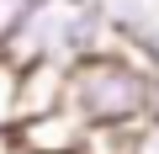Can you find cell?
Masks as SVG:
<instances>
[{"label": "cell", "instance_id": "cell-5", "mask_svg": "<svg viewBox=\"0 0 159 154\" xmlns=\"http://www.w3.org/2000/svg\"><path fill=\"white\" fill-rule=\"evenodd\" d=\"M69 106V69L64 64H27L21 69V122Z\"/></svg>", "mask_w": 159, "mask_h": 154}, {"label": "cell", "instance_id": "cell-7", "mask_svg": "<svg viewBox=\"0 0 159 154\" xmlns=\"http://www.w3.org/2000/svg\"><path fill=\"white\" fill-rule=\"evenodd\" d=\"M133 154H159V112L138 122V133H133Z\"/></svg>", "mask_w": 159, "mask_h": 154}, {"label": "cell", "instance_id": "cell-3", "mask_svg": "<svg viewBox=\"0 0 159 154\" xmlns=\"http://www.w3.org/2000/svg\"><path fill=\"white\" fill-rule=\"evenodd\" d=\"M85 117L58 106V112H43V117H27L6 133L11 154H80V143H85Z\"/></svg>", "mask_w": 159, "mask_h": 154}, {"label": "cell", "instance_id": "cell-2", "mask_svg": "<svg viewBox=\"0 0 159 154\" xmlns=\"http://www.w3.org/2000/svg\"><path fill=\"white\" fill-rule=\"evenodd\" d=\"M159 101V69L122 53L117 43L69 64V112H80L90 128H138L154 117Z\"/></svg>", "mask_w": 159, "mask_h": 154}, {"label": "cell", "instance_id": "cell-1", "mask_svg": "<svg viewBox=\"0 0 159 154\" xmlns=\"http://www.w3.org/2000/svg\"><path fill=\"white\" fill-rule=\"evenodd\" d=\"M111 48V21H106V0H27L21 21L11 37L0 43L16 69L27 64H80Z\"/></svg>", "mask_w": 159, "mask_h": 154}, {"label": "cell", "instance_id": "cell-8", "mask_svg": "<svg viewBox=\"0 0 159 154\" xmlns=\"http://www.w3.org/2000/svg\"><path fill=\"white\" fill-rule=\"evenodd\" d=\"M21 11H27V0H0V43L11 37V27L21 21Z\"/></svg>", "mask_w": 159, "mask_h": 154}, {"label": "cell", "instance_id": "cell-6", "mask_svg": "<svg viewBox=\"0 0 159 154\" xmlns=\"http://www.w3.org/2000/svg\"><path fill=\"white\" fill-rule=\"evenodd\" d=\"M21 122V69L0 53V138Z\"/></svg>", "mask_w": 159, "mask_h": 154}, {"label": "cell", "instance_id": "cell-4", "mask_svg": "<svg viewBox=\"0 0 159 154\" xmlns=\"http://www.w3.org/2000/svg\"><path fill=\"white\" fill-rule=\"evenodd\" d=\"M106 21H111V43L122 53L159 69V6L154 0H106Z\"/></svg>", "mask_w": 159, "mask_h": 154}]
</instances>
